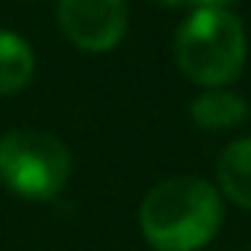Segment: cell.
Listing matches in <instances>:
<instances>
[{
    "mask_svg": "<svg viewBox=\"0 0 251 251\" xmlns=\"http://www.w3.org/2000/svg\"><path fill=\"white\" fill-rule=\"evenodd\" d=\"M189 112H192V121L204 130H227L248 118V103L233 92L207 89L192 100Z\"/></svg>",
    "mask_w": 251,
    "mask_h": 251,
    "instance_id": "5",
    "label": "cell"
},
{
    "mask_svg": "<svg viewBox=\"0 0 251 251\" xmlns=\"http://www.w3.org/2000/svg\"><path fill=\"white\" fill-rule=\"evenodd\" d=\"M222 216V198L207 180L172 177L145 195L139 227L157 251H198L216 236Z\"/></svg>",
    "mask_w": 251,
    "mask_h": 251,
    "instance_id": "1",
    "label": "cell"
},
{
    "mask_svg": "<svg viewBox=\"0 0 251 251\" xmlns=\"http://www.w3.org/2000/svg\"><path fill=\"white\" fill-rule=\"evenodd\" d=\"M36 74L33 48L9 30H0V95L21 92Z\"/></svg>",
    "mask_w": 251,
    "mask_h": 251,
    "instance_id": "7",
    "label": "cell"
},
{
    "mask_svg": "<svg viewBox=\"0 0 251 251\" xmlns=\"http://www.w3.org/2000/svg\"><path fill=\"white\" fill-rule=\"evenodd\" d=\"M154 3H160V6H180V3H186V0H154Z\"/></svg>",
    "mask_w": 251,
    "mask_h": 251,
    "instance_id": "9",
    "label": "cell"
},
{
    "mask_svg": "<svg viewBox=\"0 0 251 251\" xmlns=\"http://www.w3.org/2000/svg\"><path fill=\"white\" fill-rule=\"evenodd\" d=\"M186 3H192L195 9H225L230 0H186Z\"/></svg>",
    "mask_w": 251,
    "mask_h": 251,
    "instance_id": "8",
    "label": "cell"
},
{
    "mask_svg": "<svg viewBox=\"0 0 251 251\" xmlns=\"http://www.w3.org/2000/svg\"><path fill=\"white\" fill-rule=\"evenodd\" d=\"M71 175L68 148L45 130L21 127L0 136V180L21 198L48 201Z\"/></svg>",
    "mask_w": 251,
    "mask_h": 251,
    "instance_id": "3",
    "label": "cell"
},
{
    "mask_svg": "<svg viewBox=\"0 0 251 251\" xmlns=\"http://www.w3.org/2000/svg\"><path fill=\"white\" fill-rule=\"evenodd\" d=\"M216 172H219L222 192L233 204L251 210V136L239 139V142H230L222 151Z\"/></svg>",
    "mask_w": 251,
    "mask_h": 251,
    "instance_id": "6",
    "label": "cell"
},
{
    "mask_svg": "<svg viewBox=\"0 0 251 251\" xmlns=\"http://www.w3.org/2000/svg\"><path fill=\"white\" fill-rule=\"evenodd\" d=\"M177 68L198 86H227L245 65V30L227 9H192L175 36Z\"/></svg>",
    "mask_w": 251,
    "mask_h": 251,
    "instance_id": "2",
    "label": "cell"
},
{
    "mask_svg": "<svg viewBox=\"0 0 251 251\" xmlns=\"http://www.w3.org/2000/svg\"><path fill=\"white\" fill-rule=\"evenodd\" d=\"M56 18L71 45L103 53L124 39L127 3L124 0H59Z\"/></svg>",
    "mask_w": 251,
    "mask_h": 251,
    "instance_id": "4",
    "label": "cell"
}]
</instances>
